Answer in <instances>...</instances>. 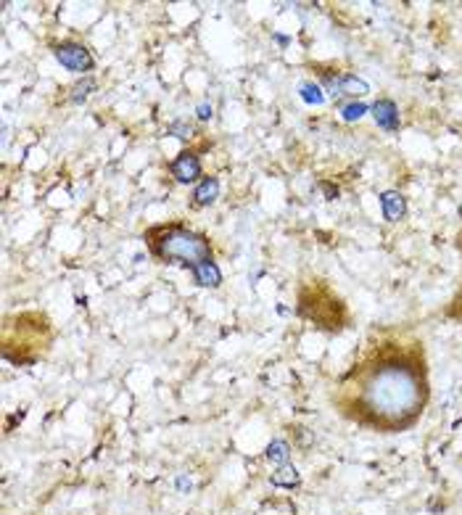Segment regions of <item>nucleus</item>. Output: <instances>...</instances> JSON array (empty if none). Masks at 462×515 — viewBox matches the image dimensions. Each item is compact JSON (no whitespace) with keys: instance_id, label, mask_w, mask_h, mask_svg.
I'll return each instance as SVG.
<instances>
[{"instance_id":"1","label":"nucleus","mask_w":462,"mask_h":515,"mask_svg":"<svg viewBox=\"0 0 462 515\" xmlns=\"http://www.w3.org/2000/svg\"><path fill=\"white\" fill-rule=\"evenodd\" d=\"M428 384L422 365L410 354H383L357 370L352 386V407L365 423L399 431L422 413Z\"/></svg>"},{"instance_id":"2","label":"nucleus","mask_w":462,"mask_h":515,"mask_svg":"<svg viewBox=\"0 0 462 515\" xmlns=\"http://www.w3.org/2000/svg\"><path fill=\"white\" fill-rule=\"evenodd\" d=\"M151 238V251L167 264H182V267H196L211 259V243L206 235L182 227V225H167V227H153L148 232Z\"/></svg>"},{"instance_id":"3","label":"nucleus","mask_w":462,"mask_h":515,"mask_svg":"<svg viewBox=\"0 0 462 515\" xmlns=\"http://www.w3.org/2000/svg\"><path fill=\"white\" fill-rule=\"evenodd\" d=\"M53 53H56V59H59V64L64 69L77 71V74H85V71L93 69V56L82 42H61V45H56Z\"/></svg>"},{"instance_id":"4","label":"nucleus","mask_w":462,"mask_h":515,"mask_svg":"<svg viewBox=\"0 0 462 515\" xmlns=\"http://www.w3.org/2000/svg\"><path fill=\"white\" fill-rule=\"evenodd\" d=\"M170 172H172V177L177 182H182V185L196 182L201 177V159H199L193 151H182L180 156L170 164Z\"/></svg>"},{"instance_id":"5","label":"nucleus","mask_w":462,"mask_h":515,"mask_svg":"<svg viewBox=\"0 0 462 515\" xmlns=\"http://www.w3.org/2000/svg\"><path fill=\"white\" fill-rule=\"evenodd\" d=\"M328 90H331L333 98H341V95H349V98H362L365 93H370V85H367L365 80H360V77H354V74H341V77L331 80Z\"/></svg>"},{"instance_id":"6","label":"nucleus","mask_w":462,"mask_h":515,"mask_svg":"<svg viewBox=\"0 0 462 515\" xmlns=\"http://www.w3.org/2000/svg\"><path fill=\"white\" fill-rule=\"evenodd\" d=\"M372 117L378 122V127L383 130H399V109H396V103L389 101V98H381V101L372 106Z\"/></svg>"},{"instance_id":"7","label":"nucleus","mask_w":462,"mask_h":515,"mask_svg":"<svg viewBox=\"0 0 462 515\" xmlns=\"http://www.w3.org/2000/svg\"><path fill=\"white\" fill-rule=\"evenodd\" d=\"M381 209L389 223H399L407 214V201H404V196L399 191H386L381 193Z\"/></svg>"},{"instance_id":"8","label":"nucleus","mask_w":462,"mask_h":515,"mask_svg":"<svg viewBox=\"0 0 462 515\" xmlns=\"http://www.w3.org/2000/svg\"><path fill=\"white\" fill-rule=\"evenodd\" d=\"M193 273V280L201 285V288H220L222 285V273L220 267H217V262H201L196 264V267H191Z\"/></svg>"},{"instance_id":"9","label":"nucleus","mask_w":462,"mask_h":515,"mask_svg":"<svg viewBox=\"0 0 462 515\" xmlns=\"http://www.w3.org/2000/svg\"><path fill=\"white\" fill-rule=\"evenodd\" d=\"M220 199V180L217 177H201L196 191H193V201L199 206H209Z\"/></svg>"},{"instance_id":"10","label":"nucleus","mask_w":462,"mask_h":515,"mask_svg":"<svg viewBox=\"0 0 462 515\" xmlns=\"http://www.w3.org/2000/svg\"><path fill=\"white\" fill-rule=\"evenodd\" d=\"M272 486H280V489H293L299 486V470L293 465H280L275 473H272Z\"/></svg>"},{"instance_id":"11","label":"nucleus","mask_w":462,"mask_h":515,"mask_svg":"<svg viewBox=\"0 0 462 515\" xmlns=\"http://www.w3.org/2000/svg\"><path fill=\"white\" fill-rule=\"evenodd\" d=\"M288 457H291V446L283 439H275L270 446H267V460L275 465H288Z\"/></svg>"},{"instance_id":"12","label":"nucleus","mask_w":462,"mask_h":515,"mask_svg":"<svg viewBox=\"0 0 462 515\" xmlns=\"http://www.w3.org/2000/svg\"><path fill=\"white\" fill-rule=\"evenodd\" d=\"M93 90H95V80H93L90 74H88V77H82V80L77 82L74 88H71V101H85V98H88Z\"/></svg>"},{"instance_id":"13","label":"nucleus","mask_w":462,"mask_h":515,"mask_svg":"<svg viewBox=\"0 0 462 515\" xmlns=\"http://www.w3.org/2000/svg\"><path fill=\"white\" fill-rule=\"evenodd\" d=\"M299 93H302V98L307 103H314V106H320L322 101H325V95H322V88L320 85H314V82H304L302 88H299Z\"/></svg>"},{"instance_id":"14","label":"nucleus","mask_w":462,"mask_h":515,"mask_svg":"<svg viewBox=\"0 0 462 515\" xmlns=\"http://www.w3.org/2000/svg\"><path fill=\"white\" fill-rule=\"evenodd\" d=\"M343 119L346 122H357V119H362V117H365V114H367V106H365V103H349V106H343Z\"/></svg>"},{"instance_id":"15","label":"nucleus","mask_w":462,"mask_h":515,"mask_svg":"<svg viewBox=\"0 0 462 515\" xmlns=\"http://www.w3.org/2000/svg\"><path fill=\"white\" fill-rule=\"evenodd\" d=\"M170 132L174 135V138H193V127L191 124H185V122H174V124H170Z\"/></svg>"},{"instance_id":"16","label":"nucleus","mask_w":462,"mask_h":515,"mask_svg":"<svg viewBox=\"0 0 462 515\" xmlns=\"http://www.w3.org/2000/svg\"><path fill=\"white\" fill-rule=\"evenodd\" d=\"M196 114H199V119L201 122H209L211 117H214V109H211V103H199V109H196Z\"/></svg>"},{"instance_id":"17","label":"nucleus","mask_w":462,"mask_h":515,"mask_svg":"<svg viewBox=\"0 0 462 515\" xmlns=\"http://www.w3.org/2000/svg\"><path fill=\"white\" fill-rule=\"evenodd\" d=\"M177 489H180L182 495H185V492H191V478L180 475V478H177Z\"/></svg>"},{"instance_id":"18","label":"nucleus","mask_w":462,"mask_h":515,"mask_svg":"<svg viewBox=\"0 0 462 515\" xmlns=\"http://www.w3.org/2000/svg\"><path fill=\"white\" fill-rule=\"evenodd\" d=\"M460 217H462V206H460Z\"/></svg>"},{"instance_id":"19","label":"nucleus","mask_w":462,"mask_h":515,"mask_svg":"<svg viewBox=\"0 0 462 515\" xmlns=\"http://www.w3.org/2000/svg\"><path fill=\"white\" fill-rule=\"evenodd\" d=\"M460 246H462V235H460Z\"/></svg>"}]
</instances>
